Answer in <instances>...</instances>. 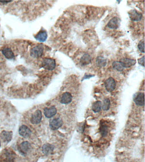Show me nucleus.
Wrapping results in <instances>:
<instances>
[{"label": "nucleus", "mask_w": 145, "mask_h": 162, "mask_svg": "<svg viewBox=\"0 0 145 162\" xmlns=\"http://www.w3.org/2000/svg\"><path fill=\"white\" fill-rule=\"evenodd\" d=\"M47 34L45 30H40L34 36V38L40 42H45L47 38Z\"/></svg>", "instance_id": "14"}, {"label": "nucleus", "mask_w": 145, "mask_h": 162, "mask_svg": "<svg viewBox=\"0 0 145 162\" xmlns=\"http://www.w3.org/2000/svg\"><path fill=\"white\" fill-rule=\"evenodd\" d=\"M91 56L88 53H85L84 54L82 57L80 58V63L81 65L83 66H85L89 65L91 63Z\"/></svg>", "instance_id": "16"}, {"label": "nucleus", "mask_w": 145, "mask_h": 162, "mask_svg": "<svg viewBox=\"0 0 145 162\" xmlns=\"http://www.w3.org/2000/svg\"><path fill=\"white\" fill-rule=\"evenodd\" d=\"M56 113L57 109L54 106L49 108H45L44 109V114L47 118H51L55 115Z\"/></svg>", "instance_id": "13"}, {"label": "nucleus", "mask_w": 145, "mask_h": 162, "mask_svg": "<svg viewBox=\"0 0 145 162\" xmlns=\"http://www.w3.org/2000/svg\"><path fill=\"white\" fill-rule=\"evenodd\" d=\"M1 138L4 141L9 142L12 139V132L6 131H3L1 133Z\"/></svg>", "instance_id": "19"}, {"label": "nucleus", "mask_w": 145, "mask_h": 162, "mask_svg": "<svg viewBox=\"0 0 145 162\" xmlns=\"http://www.w3.org/2000/svg\"><path fill=\"white\" fill-rule=\"evenodd\" d=\"M72 96L70 93L66 92L63 93L61 98V103L63 104H69L72 101Z\"/></svg>", "instance_id": "15"}, {"label": "nucleus", "mask_w": 145, "mask_h": 162, "mask_svg": "<svg viewBox=\"0 0 145 162\" xmlns=\"http://www.w3.org/2000/svg\"><path fill=\"white\" fill-rule=\"evenodd\" d=\"M0 146H1V142H0Z\"/></svg>", "instance_id": "29"}, {"label": "nucleus", "mask_w": 145, "mask_h": 162, "mask_svg": "<svg viewBox=\"0 0 145 162\" xmlns=\"http://www.w3.org/2000/svg\"><path fill=\"white\" fill-rule=\"evenodd\" d=\"M7 152L4 162H14L15 156L13 153L12 152Z\"/></svg>", "instance_id": "22"}, {"label": "nucleus", "mask_w": 145, "mask_h": 162, "mask_svg": "<svg viewBox=\"0 0 145 162\" xmlns=\"http://www.w3.org/2000/svg\"><path fill=\"white\" fill-rule=\"evenodd\" d=\"M110 106V101L108 98H105L103 101L102 108L103 110L107 111L109 109Z\"/></svg>", "instance_id": "23"}, {"label": "nucleus", "mask_w": 145, "mask_h": 162, "mask_svg": "<svg viewBox=\"0 0 145 162\" xmlns=\"http://www.w3.org/2000/svg\"><path fill=\"white\" fill-rule=\"evenodd\" d=\"M105 88L107 92H113L116 87V82L115 79L112 77H109L106 80L104 83Z\"/></svg>", "instance_id": "4"}, {"label": "nucleus", "mask_w": 145, "mask_h": 162, "mask_svg": "<svg viewBox=\"0 0 145 162\" xmlns=\"http://www.w3.org/2000/svg\"><path fill=\"white\" fill-rule=\"evenodd\" d=\"M2 53L7 60H12L15 58V54L10 48L5 47L1 50Z\"/></svg>", "instance_id": "12"}, {"label": "nucleus", "mask_w": 145, "mask_h": 162, "mask_svg": "<svg viewBox=\"0 0 145 162\" xmlns=\"http://www.w3.org/2000/svg\"><path fill=\"white\" fill-rule=\"evenodd\" d=\"M96 64L100 68L104 67L107 64V60L103 57L98 56L96 61Z\"/></svg>", "instance_id": "18"}, {"label": "nucleus", "mask_w": 145, "mask_h": 162, "mask_svg": "<svg viewBox=\"0 0 145 162\" xmlns=\"http://www.w3.org/2000/svg\"><path fill=\"white\" fill-rule=\"evenodd\" d=\"M138 63L139 64H140L141 66H143V67H144L145 65V56H144L141 57V58H139V59H138Z\"/></svg>", "instance_id": "26"}, {"label": "nucleus", "mask_w": 145, "mask_h": 162, "mask_svg": "<svg viewBox=\"0 0 145 162\" xmlns=\"http://www.w3.org/2000/svg\"><path fill=\"white\" fill-rule=\"evenodd\" d=\"M138 48L141 53H145V42L144 40H142L140 41L138 44Z\"/></svg>", "instance_id": "24"}, {"label": "nucleus", "mask_w": 145, "mask_h": 162, "mask_svg": "<svg viewBox=\"0 0 145 162\" xmlns=\"http://www.w3.org/2000/svg\"><path fill=\"white\" fill-rule=\"evenodd\" d=\"M31 130L26 126H22L19 128V134L24 138H29L31 134Z\"/></svg>", "instance_id": "11"}, {"label": "nucleus", "mask_w": 145, "mask_h": 162, "mask_svg": "<svg viewBox=\"0 0 145 162\" xmlns=\"http://www.w3.org/2000/svg\"><path fill=\"white\" fill-rule=\"evenodd\" d=\"M121 20L117 17H114L112 18L107 24V26L111 29H117L121 25Z\"/></svg>", "instance_id": "5"}, {"label": "nucleus", "mask_w": 145, "mask_h": 162, "mask_svg": "<svg viewBox=\"0 0 145 162\" xmlns=\"http://www.w3.org/2000/svg\"><path fill=\"white\" fill-rule=\"evenodd\" d=\"M112 66L114 70L118 72L123 71L124 69L119 61H115L113 62Z\"/></svg>", "instance_id": "20"}, {"label": "nucleus", "mask_w": 145, "mask_h": 162, "mask_svg": "<svg viewBox=\"0 0 145 162\" xmlns=\"http://www.w3.org/2000/svg\"><path fill=\"white\" fill-rule=\"evenodd\" d=\"M63 124V121L60 117L54 118L50 121L49 126L53 130H57L61 127Z\"/></svg>", "instance_id": "6"}, {"label": "nucleus", "mask_w": 145, "mask_h": 162, "mask_svg": "<svg viewBox=\"0 0 145 162\" xmlns=\"http://www.w3.org/2000/svg\"></svg>", "instance_id": "30"}, {"label": "nucleus", "mask_w": 145, "mask_h": 162, "mask_svg": "<svg viewBox=\"0 0 145 162\" xmlns=\"http://www.w3.org/2000/svg\"><path fill=\"white\" fill-rule=\"evenodd\" d=\"M12 1H0V2L1 3H9V2H11Z\"/></svg>", "instance_id": "28"}, {"label": "nucleus", "mask_w": 145, "mask_h": 162, "mask_svg": "<svg viewBox=\"0 0 145 162\" xmlns=\"http://www.w3.org/2000/svg\"><path fill=\"white\" fill-rule=\"evenodd\" d=\"M119 61L121 63L124 68H130L136 63V60L127 57H123L120 59Z\"/></svg>", "instance_id": "7"}, {"label": "nucleus", "mask_w": 145, "mask_h": 162, "mask_svg": "<svg viewBox=\"0 0 145 162\" xmlns=\"http://www.w3.org/2000/svg\"><path fill=\"white\" fill-rule=\"evenodd\" d=\"M54 146L49 143L45 144L42 147V151L46 155L51 154L54 151Z\"/></svg>", "instance_id": "17"}, {"label": "nucleus", "mask_w": 145, "mask_h": 162, "mask_svg": "<svg viewBox=\"0 0 145 162\" xmlns=\"http://www.w3.org/2000/svg\"><path fill=\"white\" fill-rule=\"evenodd\" d=\"M44 46L42 44H39L32 47L30 50V54L32 57L38 58L41 57L44 53Z\"/></svg>", "instance_id": "1"}, {"label": "nucleus", "mask_w": 145, "mask_h": 162, "mask_svg": "<svg viewBox=\"0 0 145 162\" xmlns=\"http://www.w3.org/2000/svg\"><path fill=\"white\" fill-rule=\"evenodd\" d=\"M107 127L105 126H103L101 128V133L103 136H106L107 134Z\"/></svg>", "instance_id": "25"}, {"label": "nucleus", "mask_w": 145, "mask_h": 162, "mask_svg": "<svg viewBox=\"0 0 145 162\" xmlns=\"http://www.w3.org/2000/svg\"><path fill=\"white\" fill-rule=\"evenodd\" d=\"M102 103L100 101H97L93 104L92 109L94 112H98L100 111L101 108Z\"/></svg>", "instance_id": "21"}, {"label": "nucleus", "mask_w": 145, "mask_h": 162, "mask_svg": "<svg viewBox=\"0 0 145 162\" xmlns=\"http://www.w3.org/2000/svg\"><path fill=\"white\" fill-rule=\"evenodd\" d=\"M144 93L143 92H138L136 95L134 97V102L136 105L139 106L144 105Z\"/></svg>", "instance_id": "10"}, {"label": "nucleus", "mask_w": 145, "mask_h": 162, "mask_svg": "<svg viewBox=\"0 0 145 162\" xmlns=\"http://www.w3.org/2000/svg\"><path fill=\"white\" fill-rule=\"evenodd\" d=\"M94 75H92V74H86L85 76H84V77H83V78H82V81L84 80L90 78H92V77H94Z\"/></svg>", "instance_id": "27"}, {"label": "nucleus", "mask_w": 145, "mask_h": 162, "mask_svg": "<svg viewBox=\"0 0 145 162\" xmlns=\"http://www.w3.org/2000/svg\"><path fill=\"white\" fill-rule=\"evenodd\" d=\"M128 13L131 20L134 22H139L143 18V14L136 9H132Z\"/></svg>", "instance_id": "3"}, {"label": "nucleus", "mask_w": 145, "mask_h": 162, "mask_svg": "<svg viewBox=\"0 0 145 162\" xmlns=\"http://www.w3.org/2000/svg\"><path fill=\"white\" fill-rule=\"evenodd\" d=\"M31 148V146L30 142L28 141H24L18 146V150L23 155H25L30 151Z\"/></svg>", "instance_id": "9"}, {"label": "nucleus", "mask_w": 145, "mask_h": 162, "mask_svg": "<svg viewBox=\"0 0 145 162\" xmlns=\"http://www.w3.org/2000/svg\"><path fill=\"white\" fill-rule=\"evenodd\" d=\"M41 66L47 70H53L56 66L55 60L51 58H44L41 62Z\"/></svg>", "instance_id": "2"}, {"label": "nucleus", "mask_w": 145, "mask_h": 162, "mask_svg": "<svg viewBox=\"0 0 145 162\" xmlns=\"http://www.w3.org/2000/svg\"><path fill=\"white\" fill-rule=\"evenodd\" d=\"M42 112L40 110H37L32 115L31 118V122L33 124H38L41 122L42 119Z\"/></svg>", "instance_id": "8"}]
</instances>
